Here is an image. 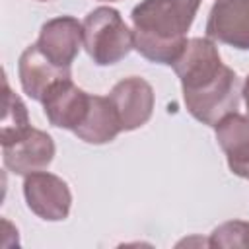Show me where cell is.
Here are the masks:
<instances>
[{
  "instance_id": "e0dca14e",
  "label": "cell",
  "mask_w": 249,
  "mask_h": 249,
  "mask_svg": "<svg viewBox=\"0 0 249 249\" xmlns=\"http://www.w3.org/2000/svg\"><path fill=\"white\" fill-rule=\"evenodd\" d=\"M41 2H49V0H41Z\"/></svg>"
},
{
  "instance_id": "52a82bcc",
  "label": "cell",
  "mask_w": 249,
  "mask_h": 249,
  "mask_svg": "<svg viewBox=\"0 0 249 249\" xmlns=\"http://www.w3.org/2000/svg\"><path fill=\"white\" fill-rule=\"evenodd\" d=\"M109 99L117 111L123 130H134L146 124L154 111V89L138 76L124 78L113 86Z\"/></svg>"
},
{
  "instance_id": "7c38bea8",
  "label": "cell",
  "mask_w": 249,
  "mask_h": 249,
  "mask_svg": "<svg viewBox=\"0 0 249 249\" xmlns=\"http://www.w3.org/2000/svg\"><path fill=\"white\" fill-rule=\"evenodd\" d=\"M214 128L231 173L249 179V117L235 111L218 121Z\"/></svg>"
},
{
  "instance_id": "5b68a950",
  "label": "cell",
  "mask_w": 249,
  "mask_h": 249,
  "mask_svg": "<svg viewBox=\"0 0 249 249\" xmlns=\"http://www.w3.org/2000/svg\"><path fill=\"white\" fill-rule=\"evenodd\" d=\"M222 56L212 39L193 37L187 41L181 56L173 62V70L181 80L183 91L202 88L222 70Z\"/></svg>"
},
{
  "instance_id": "7a4b0ae2",
  "label": "cell",
  "mask_w": 249,
  "mask_h": 249,
  "mask_svg": "<svg viewBox=\"0 0 249 249\" xmlns=\"http://www.w3.org/2000/svg\"><path fill=\"white\" fill-rule=\"evenodd\" d=\"M84 47L99 66L117 64L134 49V33L115 8L99 6L84 19Z\"/></svg>"
},
{
  "instance_id": "277c9868",
  "label": "cell",
  "mask_w": 249,
  "mask_h": 249,
  "mask_svg": "<svg viewBox=\"0 0 249 249\" xmlns=\"http://www.w3.org/2000/svg\"><path fill=\"white\" fill-rule=\"evenodd\" d=\"M23 196L29 210L47 222L64 220L72 206V195L66 181L49 171H35L25 175Z\"/></svg>"
},
{
  "instance_id": "5bb4252c",
  "label": "cell",
  "mask_w": 249,
  "mask_h": 249,
  "mask_svg": "<svg viewBox=\"0 0 249 249\" xmlns=\"http://www.w3.org/2000/svg\"><path fill=\"white\" fill-rule=\"evenodd\" d=\"M2 88H4V97H2V123H0V142L2 146L12 144L25 136L33 126L29 124V115L25 103L10 89L6 74L2 76Z\"/></svg>"
},
{
  "instance_id": "6da1fadb",
  "label": "cell",
  "mask_w": 249,
  "mask_h": 249,
  "mask_svg": "<svg viewBox=\"0 0 249 249\" xmlns=\"http://www.w3.org/2000/svg\"><path fill=\"white\" fill-rule=\"evenodd\" d=\"M200 0H142L134 6V49L148 60L173 66L187 45Z\"/></svg>"
},
{
  "instance_id": "8992f818",
  "label": "cell",
  "mask_w": 249,
  "mask_h": 249,
  "mask_svg": "<svg viewBox=\"0 0 249 249\" xmlns=\"http://www.w3.org/2000/svg\"><path fill=\"white\" fill-rule=\"evenodd\" d=\"M84 43V25L72 16L53 18L43 23L37 39L39 51L60 68H70Z\"/></svg>"
},
{
  "instance_id": "3957f363",
  "label": "cell",
  "mask_w": 249,
  "mask_h": 249,
  "mask_svg": "<svg viewBox=\"0 0 249 249\" xmlns=\"http://www.w3.org/2000/svg\"><path fill=\"white\" fill-rule=\"evenodd\" d=\"M241 82L239 76L230 68L222 66L220 74L196 89L183 91V99L187 105V111L200 121L202 124L214 126L218 121H222L226 115L235 113L241 99Z\"/></svg>"
},
{
  "instance_id": "9c48e42d",
  "label": "cell",
  "mask_w": 249,
  "mask_h": 249,
  "mask_svg": "<svg viewBox=\"0 0 249 249\" xmlns=\"http://www.w3.org/2000/svg\"><path fill=\"white\" fill-rule=\"evenodd\" d=\"M89 97L84 89H80L72 78L58 80L51 86V89L43 97V109L53 126L76 130L88 115Z\"/></svg>"
},
{
  "instance_id": "30bf717a",
  "label": "cell",
  "mask_w": 249,
  "mask_h": 249,
  "mask_svg": "<svg viewBox=\"0 0 249 249\" xmlns=\"http://www.w3.org/2000/svg\"><path fill=\"white\" fill-rule=\"evenodd\" d=\"M54 158V142L53 138L39 130L31 128L19 140L2 146L4 165L16 175H29L45 169Z\"/></svg>"
},
{
  "instance_id": "ac0fdd59",
  "label": "cell",
  "mask_w": 249,
  "mask_h": 249,
  "mask_svg": "<svg viewBox=\"0 0 249 249\" xmlns=\"http://www.w3.org/2000/svg\"><path fill=\"white\" fill-rule=\"evenodd\" d=\"M107 2H115V0H107Z\"/></svg>"
},
{
  "instance_id": "4fadbf2b",
  "label": "cell",
  "mask_w": 249,
  "mask_h": 249,
  "mask_svg": "<svg viewBox=\"0 0 249 249\" xmlns=\"http://www.w3.org/2000/svg\"><path fill=\"white\" fill-rule=\"evenodd\" d=\"M123 128L111 99L101 95H91L88 115L82 121V124L74 130V134L88 144H107L115 140V136Z\"/></svg>"
},
{
  "instance_id": "ba28073f",
  "label": "cell",
  "mask_w": 249,
  "mask_h": 249,
  "mask_svg": "<svg viewBox=\"0 0 249 249\" xmlns=\"http://www.w3.org/2000/svg\"><path fill=\"white\" fill-rule=\"evenodd\" d=\"M208 39L247 51L249 49V0H216L206 21Z\"/></svg>"
},
{
  "instance_id": "9a60e30c",
  "label": "cell",
  "mask_w": 249,
  "mask_h": 249,
  "mask_svg": "<svg viewBox=\"0 0 249 249\" xmlns=\"http://www.w3.org/2000/svg\"><path fill=\"white\" fill-rule=\"evenodd\" d=\"M210 247H220V249H249V222L243 220H231L220 224L208 239Z\"/></svg>"
},
{
  "instance_id": "2e32d148",
  "label": "cell",
  "mask_w": 249,
  "mask_h": 249,
  "mask_svg": "<svg viewBox=\"0 0 249 249\" xmlns=\"http://www.w3.org/2000/svg\"><path fill=\"white\" fill-rule=\"evenodd\" d=\"M243 99H245V105H247V111H249V76L245 78V84H243V91H241Z\"/></svg>"
},
{
  "instance_id": "8fae6325",
  "label": "cell",
  "mask_w": 249,
  "mask_h": 249,
  "mask_svg": "<svg viewBox=\"0 0 249 249\" xmlns=\"http://www.w3.org/2000/svg\"><path fill=\"white\" fill-rule=\"evenodd\" d=\"M18 74H19V82H21L23 91L31 99L43 101L45 93L51 89L53 84H56L58 80L70 78V68L54 66L39 51L37 45H29L19 56Z\"/></svg>"
}]
</instances>
